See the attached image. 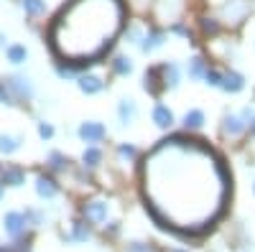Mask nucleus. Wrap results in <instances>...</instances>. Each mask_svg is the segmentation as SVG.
I'll return each mask as SVG.
<instances>
[{"label": "nucleus", "mask_w": 255, "mask_h": 252, "mask_svg": "<svg viewBox=\"0 0 255 252\" xmlns=\"http://www.w3.org/2000/svg\"><path fill=\"white\" fill-rule=\"evenodd\" d=\"M143 183L148 214L158 227L197 235L222 214L230 171L202 140L174 135L151 151L143 168Z\"/></svg>", "instance_id": "obj_1"}, {"label": "nucleus", "mask_w": 255, "mask_h": 252, "mask_svg": "<svg viewBox=\"0 0 255 252\" xmlns=\"http://www.w3.org/2000/svg\"><path fill=\"white\" fill-rule=\"evenodd\" d=\"M120 0H72L51 26V46L72 64L100 59L123 28Z\"/></svg>", "instance_id": "obj_2"}, {"label": "nucleus", "mask_w": 255, "mask_h": 252, "mask_svg": "<svg viewBox=\"0 0 255 252\" xmlns=\"http://www.w3.org/2000/svg\"><path fill=\"white\" fill-rule=\"evenodd\" d=\"M158 74H161V84H163V89H174V87H179V82H181V72H179V67L174 64V61H163V64L158 67Z\"/></svg>", "instance_id": "obj_3"}, {"label": "nucleus", "mask_w": 255, "mask_h": 252, "mask_svg": "<svg viewBox=\"0 0 255 252\" xmlns=\"http://www.w3.org/2000/svg\"><path fill=\"white\" fill-rule=\"evenodd\" d=\"M8 87H10V92H13L18 99H31V97H33V84H31V79L23 77V74L10 77V79H8Z\"/></svg>", "instance_id": "obj_4"}, {"label": "nucleus", "mask_w": 255, "mask_h": 252, "mask_svg": "<svg viewBox=\"0 0 255 252\" xmlns=\"http://www.w3.org/2000/svg\"><path fill=\"white\" fill-rule=\"evenodd\" d=\"M26 214H20V212H8L5 219H3V227H5V232L10 237H20L26 232Z\"/></svg>", "instance_id": "obj_5"}, {"label": "nucleus", "mask_w": 255, "mask_h": 252, "mask_svg": "<svg viewBox=\"0 0 255 252\" xmlns=\"http://www.w3.org/2000/svg\"><path fill=\"white\" fill-rule=\"evenodd\" d=\"M105 135H108V130H105L102 122H82L79 125V138L84 143H100Z\"/></svg>", "instance_id": "obj_6"}, {"label": "nucleus", "mask_w": 255, "mask_h": 252, "mask_svg": "<svg viewBox=\"0 0 255 252\" xmlns=\"http://www.w3.org/2000/svg\"><path fill=\"white\" fill-rule=\"evenodd\" d=\"M245 128H248V122H245V120H243V115H238V112H227V115L222 117V133H225V135H230V138L240 135Z\"/></svg>", "instance_id": "obj_7"}, {"label": "nucleus", "mask_w": 255, "mask_h": 252, "mask_svg": "<svg viewBox=\"0 0 255 252\" xmlns=\"http://www.w3.org/2000/svg\"><path fill=\"white\" fill-rule=\"evenodd\" d=\"M82 212H84V217H87L90 222L100 224V222L108 219V204H105V201H87Z\"/></svg>", "instance_id": "obj_8"}, {"label": "nucleus", "mask_w": 255, "mask_h": 252, "mask_svg": "<svg viewBox=\"0 0 255 252\" xmlns=\"http://www.w3.org/2000/svg\"><path fill=\"white\" fill-rule=\"evenodd\" d=\"M36 191H38L41 199H54L59 194V186L51 176H38L36 178Z\"/></svg>", "instance_id": "obj_9"}, {"label": "nucleus", "mask_w": 255, "mask_h": 252, "mask_svg": "<svg viewBox=\"0 0 255 252\" xmlns=\"http://www.w3.org/2000/svg\"><path fill=\"white\" fill-rule=\"evenodd\" d=\"M220 87L225 89V92H240L243 87H245V79H243V74H238V72H222V84Z\"/></svg>", "instance_id": "obj_10"}, {"label": "nucleus", "mask_w": 255, "mask_h": 252, "mask_svg": "<svg viewBox=\"0 0 255 252\" xmlns=\"http://www.w3.org/2000/svg\"><path fill=\"white\" fill-rule=\"evenodd\" d=\"M118 117H120V122H123V125L135 122V117H138V107H135V102H133V99H120V104H118Z\"/></svg>", "instance_id": "obj_11"}, {"label": "nucleus", "mask_w": 255, "mask_h": 252, "mask_svg": "<svg viewBox=\"0 0 255 252\" xmlns=\"http://www.w3.org/2000/svg\"><path fill=\"white\" fill-rule=\"evenodd\" d=\"M79 89L84 92V94H97V92H102V87H105V82L100 79V77H95V74H84V77H79Z\"/></svg>", "instance_id": "obj_12"}, {"label": "nucleus", "mask_w": 255, "mask_h": 252, "mask_svg": "<svg viewBox=\"0 0 255 252\" xmlns=\"http://www.w3.org/2000/svg\"><path fill=\"white\" fill-rule=\"evenodd\" d=\"M153 122L158 125L161 130H168L174 125V112L166 107V104H156L153 107Z\"/></svg>", "instance_id": "obj_13"}, {"label": "nucleus", "mask_w": 255, "mask_h": 252, "mask_svg": "<svg viewBox=\"0 0 255 252\" xmlns=\"http://www.w3.org/2000/svg\"><path fill=\"white\" fill-rule=\"evenodd\" d=\"M0 181L8 183V186H23L26 183V173H23V168H5L3 173H0Z\"/></svg>", "instance_id": "obj_14"}, {"label": "nucleus", "mask_w": 255, "mask_h": 252, "mask_svg": "<svg viewBox=\"0 0 255 252\" xmlns=\"http://www.w3.org/2000/svg\"><path fill=\"white\" fill-rule=\"evenodd\" d=\"M158 46H163V33H161V31H151V33L143 38V44H140V49H143L145 54L156 51Z\"/></svg>", "instance_id": "obj_15"}, {"label": "nucleus", "mask_w": 255, "mask_h": 252, "mask_svg": "<svg viewBox=\"0 0 255 252\" xmlns=\"http://www.w3.org/2000/svg\"><path fill=\"white\" fill-rule=\"evenodd\" d=\"M145 89L151 92V94H158L163 89V84H161V74H158V67H153L151 72H145Z\"/></svg>", "instance_id": "obj_16"}, {"label": "nucleus", "mask_w": 255, "mask_h": 252, "mask_svg": "<svg viewBox=\"0 0 255 252\" xmlns=\"http://www.w3.org/2000/svg\"><path fill=\"white\" fill-rule=\"evenodd\" d=\"M202 125H204V112L202 110H189L184 115V128L186 130H199Z\"/></svg>", "instance_id": "obj_17"}, {"label": "nucleus", "mask_w": 255, "mask_h": 252, "mask_svg": "<svg viewBox=\"0 0 255 252\" xmlns=\"http://www.w3.org/2000/svg\"><path fill=\"white\" fill-rule=\"evenodd\" d=\"M5 56H8L10 64H23V61L28 59V49H26V46L13 44V46H8V49H5Z\"/></svg>", "instance_id": "obj_18"}, {"label": "nucleus", "mask_w": 255, "mask_h": 252, "mask_svg": "<svg viewBox=\"0 0 255 252\" xmlns=\"http://www.w3.org/2000/svg\"><path fill=\"white\" fill-rule=\"evenodd\" d=\"M189 77L191 79H204V72H207V64H204V59L194 56V59H189V67H186Z\"/></svg>", "instance_id": "obj_19"}, {"label": "nucleus", "mask_w": 255, "mask_h": 252, "mask_svg": "<svg viewBox=\"0 0 255 252\" xmlns=\"http://www.w3.org/2000/svg\"><path fill=\"white\" fill-rule=\"evenodd\" d=\"M18 148H20V140H18V138H13V135H0V153L10 156V153H15Z\"/></svg>", "instance_id": "obj_20"}, {"label": "nucleus", "mask_w": 255, "mask_h": 252, "mask_svg": "<svg viewBox=\"0 0 255 252\" xmlns=\"http://www.w3.org/2000/svg\"><path fill=\"white\" fill-rule=\"evenodd\" d=\"M69 240H74V242H87V240H90V229H87V224H84V222H74V224H72V235H69Z\"/></svg>", "instance_id": "obj_21"}, {"label": "nucleus", "mask_w": 255, "mask_h": 252, "mask_svg": "<svg viewBox=\"0 0 255 252\" xmlns=\"http://www.w3.org/2000/svg\"><path fill=\"white\" fill-rule=\"evenodd\" d=\"M20 5L28 15H41L46 10V0H20Z\"/></svg>", "instance_id": "obj_22"}, {"label": "nucleus", "mask_w": 255, "mask_h": 252, "mask_svg": "<svg viewBox=\"0 0 255 252\" xmlns=\"http://www.w3.org/2000/svg\"><path fill=\"white\" fill-rule=\"evenodd\" d=\"M113 69H115L120 77H128V74L133 72V61L128 59V56H118V59L113 61Z\"/></svg>", "instance_id": "obj_23"}, {"label": "nucleus", "mask_w": 255, "mask_h": 252, "mask_svg": "<svg viewBox=\"0 0 255 252\" xmlns=\"http://www.w3.org/2000/svg\"><path fill=\"white\" fill-rule=\"evenodd\" d=\"M82 161H84V166L95 168V166H97V163L102 161V151H100V148H92V145H90V148L82 153Z\"/></svg>", "instance_id": "obj_24"}, {"label": "nucleus", "mask_w": 255, "mask_h": 252, "mask_svg": "<svg viewBox=\"0 0 255 252\" xmlns=\"http://www.w3.org/2000/svg\"><path fill=\"white\" fill-rule=\"evenodd\" d=\"M204 82L209 84V87H220V84H222V72L207 69V72H204Z\"/></svg>", "instance_id": "obj_25"}, {"label": "nucleus", "mask_w": 255, "mask_h": 252, "mask_svg": "<svg viewBox=\"0 0 255 252\" xmlns=\"http://www.w3.org/2000/svg\"><path fill=\"white\" fill-rule=\"evenodd\" d=\"M49 163H51V168H54V171H64V168H67V158H64L61 153H51L49 156Z\"/></svg>", "instance_id": "obj_26"}, {"label": "nucleus", "mask_w": 255, "mask_h": 252, "mask_svg": "<svg viewBox=\"0 0 255 252\" xmlns=\"http://www.w3.org/2000/svg\"><path fill=\"white\" fill-rule=\"evenodd\" d=\"M118 153H120V158L123 161H130V158H135L138 156V151H135V145H120V148H118Z\"/></svg>", "instance_id": "obj_27"}, {"label": "nucleus", "mask_w": 255, "mask_h": 252, "mask_svg": "<svg viewBox=\"0 0 255 252\" xmlns=\"http://www.w3.org/2000/svg\"><path fill=\"white\" fill-rule=\"evenodd\" d=\"M38 138H41V140L54 138V128H51L49 122H38Z\"/></svg>", "instance_id": "obj_28"}, {"label": "nucleus", "mask_w": 255, "mask_h": 252, "mask_svg": "<svg viewBox=\"0 0 255 252\" xmlns=\"http://www.w3.org/2000/svg\"><path fill=\"white\" fill-rule=\"evenodd\" d=\"M56 74L61 79H69V77H74V67L72 64H61V61H59V64H56Z\"/></svg>", "instance_id": "obj_29"}, {"label": "nucleus", "mask_w": 255, "mask_h": 252, "mask_svg": "<svg viewBox=\"0 0 255 252\" xmlns=\"http://www.w3.org/2000/svg\"><path fill=\"white\" fill-rule=\"evenodd\" d=\"M0 102L13 104V92H10V87H5V82H0Z\"/></svg>", "instance_id": "obj_30"}, {"label": "nucleus", "mask_w": 255, "mask_h": 252, "mask_svg": "<svg viewBox=\"0 0 255 252\" xmlns=\"http://www.w3.org/2000/svg\"><path fill=\"white\" fill-rule=\"evenodd\" d=\"M202 28H204V33H212V36H215V33L220 31V26H217V23H215V20H212V18L202 20Z\"/></svg>", "instance_id": "obj_31"}, {"label": "nucleus", "mask_w": 255, "mask_h": 252, "mask_svg": "<svg viewBox=\"0 0 255 252\" xmlns=\"http://www.w3.org/2000/svg\"><path fill=\"white\" fill-rule=\"evenodd\" d=\"M128 252H153V250L148 247V245H140V242H135V245H130V250H128Z\"/></svg>", "instance_id": "obj_32"}, {"label": "nucleus", "mask_w": 255, "mask_h": 252, "mask_svg": "<svg viewBox=\"0 0 255 252\" xmlns=\"http://www.w3.org/2000/svg\"><path fill=\"white\" fill-rule=\"evenodd\" d=\"M171 31H174V33H179V36H189V31H186V28H184L181 23H176V26H171Z\"/></svg>", "instance_id": "obj_33"}, {"label": "nucleus", "mask_w": 255, "mask_h": 252, "mask_svg": "<svg viewBox=\"0 0 255 252\" xmlns=\"http://www.w3.org/2000/svg\"><path fill=\"white\" fill-rule=\"evenodd\" d=\"M3 46H5V36H3V33H0V49H3Z\"/></svg>", "instance_id": "obj_34"}, {"label": "nucleus", "mask_w": 255, "mask_h": 252, "mask_svg": "<svg viewBox=\"0 0 255 252\" xmlns=\"http://www.w3.org/2000/svg\"><path fill=\"white\" fill-rule=\"evenodd\" d=\"M250 133H253V135H255V120H253V122H250Z\"/></svg>", "instance_id": "obj_35"}, {"label": "nucleus", "mask_w": 255, "mask_h": 252, "mask_svg": "<svg viewBox=\"0 0 255 252\" xmlns=\"http://www.w3.org/2000/svg\"><path fill=\"white\" fill-rule=\"evenodd\" d=\"M0 196H3V188H0Z\"/></svg>", "instance_id": "obj_36"}, {"label": "nucleus", "mask_w": 255, "mask_h": 252, "mask_svg": "<svg viewBox=\"0 0 255 252\" xmlns=\"http://www.w3.org/2000/svg\"><path fill=\"white\" fill-rule=\"evenodd\" d=\"M174 252H176V250H174Z\"/></svg>", "instance_id": "obj_37"}]
</instances>
